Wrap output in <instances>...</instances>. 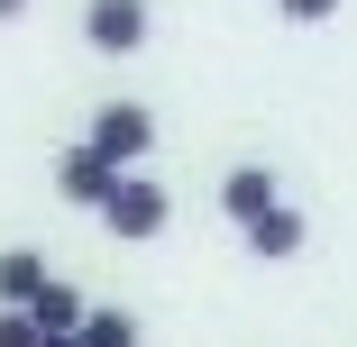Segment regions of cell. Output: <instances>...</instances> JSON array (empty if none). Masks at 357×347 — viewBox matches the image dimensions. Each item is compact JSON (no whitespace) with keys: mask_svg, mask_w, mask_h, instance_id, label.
Masks as SVG:
<instances>
[{"mask_svg":"<svg viewBox=\"0 0 357 347\" xmlns=\"http://www.w3.org/2000/svg\"><path fill=\"white\" fill-rule=\"evenodd\" d=\"M110 183H119V174L83 147V137H74V147H55V192L74 201V211H101V201H110Z\"/></svg>","mask_w":357,"mask_h":347,"instance_id":"5b68a950","label":"cell"},{"mask_svg":"<svg viewBox=\"0 0 357 347\" xmlns=\"http://www.w3.org/2000/svg\"><path fill=\"white\" fill-rule=\"evenodd\" d=\"M275 19L284 28H321V19H339V0H275Z\"/></svg>","mask_w":357,"mask_h":347,"instance_id":"30bf717a","label":"cell"},{"mask_svg":"<svg viewBox=\"0 0 357 347\" xmlns=\"http://www.w3.org/2000/svg\"><path fill=\"white\" fill-rule=\"evenodd\" d=\"M83 147H92L110 174H137V165L156 156V110H147V101H101L92 128H83Z\"/></svg>","mask_w":357,"mask_h":347,"instance_id":"6da1fadb","label":"cell"},{"mask_svg":"<svg viewBox=\"0 0 357 347\" xmlns=\"http://www.w3.org/2000/svg\"><path fill=\"white\" fill-rule=\"evenodd\" d=\"M37 347H74V338H37Z\"/></svg>","mask_w":357,"mask_h":347,"instance_id":"4fadbf2b","label":"cell"},{"mask_svg":"<svg viewBox=\"0 0 357 347\" xmlns=\"http://www.w3.org/2000/svg\"><path fill=\"white\" fill-rule=\"evenodd\" d=\"M74 347H147V320L119 311V302H92V311H83V329H74Z\"/></svg>","mask_w":357,"mask_h":347,"instance_id":"9c48e42d","label":"cell"},{"mask_svg":"<svg viewBox=\"0 0 357 347\" xmlns=\"http://www.w3.org/2000/svg\"><path fill=\"white\" fill-rule=\"evenodd\" d=\"M0 347H37V329H28V311H0Z\"/></svg>","mask_w":357,"mask_h":347,"instance_id":"8fae6325","label":"cell"},{"mask_svg":"<svg viewBox=\"0 0 357 347\" xmlns=\"http://www.w3.org/2000/svg\"><path fill=\"white\" fill-rule=\"evenodd\" d=\"M238 238H248V256H257V265H294V256L312 247V220L294 211V201H275V211H266L257 229H238Z\"/></svg>","mask_w":357,"mask_h":347,"instance_id":"8992f818","label":"cell"},{"mask_svg":"<svg viewBox=\"0 0 357 347\" xmlns=\"http://www.w3.org/2000/svg\"><path fill=\"white\" fill-rule=\"evenodd\" d=\"M165 220H174V192H165L156 174H119L110 201H101V229L128 238V247H137V238H165Z\"/></svg>","mask_w":357,"mask_h":347,"instance_id":"7a4b0ae2","label":"cell"},{"mask_svg":"<svg viewBox=\"0 0 357 347\" xmlns=\"http://www.w3.org/2000/svg\"><path fill=\"white\" fill-rule=\"evenodd\" d=\"M46 274H55V265H46L37 247H0V311H28V302L46 293Z\"/></svg>","mask_w":357,"mask_h":347,"instance_id":"ba28073f","label":"cell"},{"mask_svg":"<svg viewBox=\"0 0 357 347\" xmlns=\"http://www.w3.org/2000/svg\"><path fill=\"white\" fill-rule=\"evenodd\" d=\"M83 37L101 55H137L147 46V0H83Z\"/></svg>","mask_w":357,"mask_h":347,"instance_id":"277c9868","label":"cell"},{"mask_svg":"<svg viewBox=\"0 0 357 347\" xmlns=\"http://www.w3.org/2000/svg\"><path fill=\"white\" fill-rule=\"evenodd\" d=\"M0 19H28V0H0Z\"/></svg>","mask_w":357,"mask_h":347,"instance_id":"7c38bea8","label":"cell"},{"mask_svg":"<svg viewBox=\"0 0 357 347\" xmlns=\"http://www.w3.org/2000/svg\"><path fill=\"white\" fill-rule=\"evenodd\" d=\"M83 311H92V302L64 284V274H46V293L28 302V329H37V338H74V329H83Z\"/></svg>","mask_w":357,"mask_h":347,"instance_id":"52a82bcc","label":"cell"},{"mask_svg":"<svg viewBox=\"0 0 357 347\" xmlns=\"http://www.w3.org/2000/svg\"><path fill=\"white\" fill-rule=\"evenodd\" d=\"M275 201H284V174H275V165H257V156H248V165H229V174H220V211H229L238 229H257Z\"/></svg>","mask_w":357,"mask_h":347,"instance_id":"3957f363","label":"cell"}]
</instances>
